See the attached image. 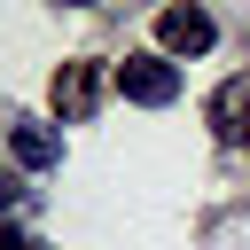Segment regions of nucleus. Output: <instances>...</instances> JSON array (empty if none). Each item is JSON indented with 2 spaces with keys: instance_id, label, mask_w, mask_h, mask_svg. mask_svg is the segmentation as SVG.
<instances>
[{
  "instance_id": "1",
  "label": "nucleus",
  "mask_w": 250,
  "mask_h": 250,
  "mask_svg": "<svg viewBox=\"0 0 250 250\" xmlns=\"http://www.w3.org/2000/svg\"><path fill=\"white\" fill-rule=\"evenodd\" d=\"M117 94L141 102V109H164V102L180 94V62H172V55H125V62H117Z\"/></svg>"
},
{
  "instance_id": "2",
  "label": "nucleus",
  "mask_w": 250,
  "mask_h": 250,
  "mask_svg": "<svg viewBox=\"0 0 250 250\" xmlns=\"http://www.w3.org/2000/svg\"><path fill=\"white\" fill-rule=\"evenodd\" d=\"M102 86H117V70H102V62H62V70H55V117H62V125H86L94 102H102Z\"/></svg>"
},
{
  "instance_id": "3",
  "label": "nucleus",
  "mask_w": 250,
  "mask_h": 250,
  "mask_svg": "<svg viewBox=\"0 0 250 250\" xmlns=\"http://www.w3.org/2000/svg\"><path fill=\"white\" fill-rule=\"evenodd\" d=\"M156 39H164V55H203V47L219 39V23H211L195 0H180V8H164V16H156Z\"/></svg>"
},
{
  "instance_id": "4",
  "label": "nucleus",
  "mask_w": 250,
  "mask_h": 250,
  "mask_svg": "<svg viewBox=\"0 0 250 250\" xmlns=\"http://www.w3.org/2000/svg\"><path fill=\"white\" fill-rule=\"evenodd\" d=\"M203 117H211V133H219L227 148H242V141H250V78H227Z\"/></svg>"
},
{
  "instance_id": "5",
  "label": "nucleus",
  "mask_w": 250,
  "mask_h": 250,
  "mask_svg": "<svg viewBox=\"0 0 250 250\" xmlns=\"http://www.w3.org/2000/svg\"><path fill=\"white\" fill-rule=\"evenodd\" d=\"M8 148H16V164H23V172H47V164H62V133H55V125H39V117H16Z\"/></svg>"
},
{
  "instance_id": "6",
  "label": "nucleus",
  "mask_w": 250,
  "mask_h": 250,
  "mask_svg": "<svg viewBox=\"0 0 250 250\" xmlns=\"http://www.w3.org/2000/svg\"><path fill=\"white\" fill-rule=\"evenodd\" d=\"M62 8H86V0H62Z\"/></svg>"
}]
</instances>
